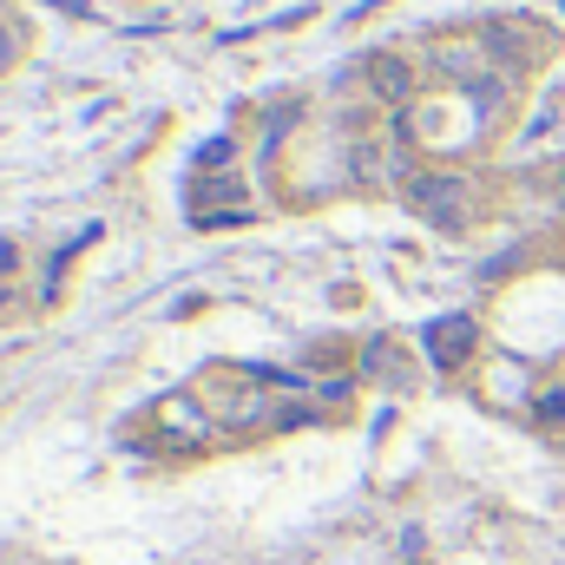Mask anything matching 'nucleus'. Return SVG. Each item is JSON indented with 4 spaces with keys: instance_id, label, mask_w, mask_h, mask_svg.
Returning a JSON list of instances; mask_svg holds the SVG:
<instances>
[{
    "instance_id": "3",
    "label": "nucleus",
    "mask_w": 565,
    "mask_h": 565,
    "mask_svg": "<svg viewBox=\"0 0 565 565\" xmlns=\"http://www.w3.org/2000/svg\"><path fill=\"white\" fill-rule=\"evenodd\" d=\"M158 427H164L171 440H184V447L211 440V415L198 408V395H171V402H158Z\"/></svg>"
},
{
    "instance_id": "1",
    "label": "nucleus",
    "mask_w": 565,
    "mask_h": 565,
    "mask_svg": "<svg viewBox=\"0 0 565 565\" xmlns=\"http://www.w3.org/2000/svg\"><path fill=\"white\" fill-rule=\"evenodd\" d=\"M408 204L422 211L427 224H447V231H460V224L473 217L480 191H473L467 178H454V171H422V178L408 184Z\"/></svg>"
},
{
    "instance_id": "2",
    "label": "nucleus",
    "mask_w": 565,
    "mask_h": 565,
    "mask_svg": "<svg viewBox=\"0 0 565 565\" xmlns=\"http://www.w3.org/2000/svg\"><path fill=\"white\" fill-rule=\"evenodd\" d=\"M473 349H480V329H473L467 316H440V322L427 329V355H434V369H460Z\"/></svg>"
},
{
    "instance_id": "4",
    "label": "nucleus",
    "mask_w": 565,
    "mask_h": 565,
    "mask_svg": "<svg viewBox=\"0 0 565 565\" xmlns=\"http://www.w3.org/2000/svg\"><path fill=\"white\" fill-rule=\"evenodd\" d=\"M369 86L388 99V106H402L408 93H415V73H408V60H395V53H382V60H369Z\"/></svg>"
}]
</instances>
